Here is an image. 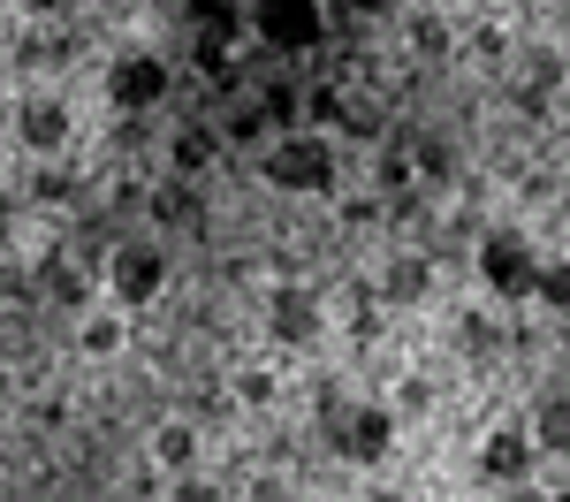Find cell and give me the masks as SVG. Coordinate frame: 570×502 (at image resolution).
<instances>
[{"mask_svg": "<svg viewBox=\"0 0 570 502\" xmlns=\"http://www.w3.org/2000/svg\"><path fill=\"white\" fill-rule=\"evenodd\" d=\"M259 176L274 183V190H297V198H327V190H335V152H327V137L289 130L259 152Z\"/></svg>", "mask_w": 570, "mask_h": 502, "instance_id": "cell-1", "label": "cell"}, {"mask_svg": "<svg viewBox=\"0 0 570 502\" xmlns=\"http://www.w3.org/2000/svg\"><path fill=\"white\" fill-rule=\"evenodd\" d=\"M320 419H327V442L351 456V464H389V450H395V411L389 404H327L320 396Z\"/></svg>", "mask_w": 570, "mask_h": 502, "instance_id": "cell-2", "label": "cell"}, {"mask_svg": "<svg viewBox=\"0 0 570 502\" xmlns=\"http://www.w3.org/2000/svg\"><path fill=\"white\" fill-rule=\"evenodd\" d=\"M480 282L502 305H525L532 282H540V252H532L525 228H487L480 236Z\"/></svg>", "mask_w": 570, "mask_h": 502, "instance_id": "cell-3", "label": "cell"}, {"mask_svg": "<svg viewBox=\"0 0 570 502\" xmlns=\"http://www.w3.org/2000/svg\"><path fill=\"white\" fill-rule=\"evenodd\" d=\"M168 85H176V69H168L160 53H145V46H130V53H115V61H107V99H115L122 115L160 107V99H168Z\"/></svg>", "mask_w": 570, "mask_h": 502, "instance_id": "cell-4", "label": "cell"}, {"mask_svg": "<svg viewBox=\"0 0 570 502\" xmlns=\"http://www.w3.org/2000/svg\"><path fill=\"white\" fill-rule=\"evenodd\" d=\"M252 31H259L274 53H312L327 39V8L320 0H259L252 8Z\"/></svg>", "mask_w": 570, "mask_h": 502, "instance_id": "cell-5", "label": "cell"}, {"mask_svg": "<svg viewBox=\"0 0 570 502\" xmlns=\"http://www.w3.org/2000/svg\"><path fill=\"white\" fill-rule=\"evenodd\" d=\"M107 289H115V305L145 313V305L168 289V252H160V244H115V259H107Z\"/></svg>", "mask_w": 570, "mask_h": 502, "instance_id": "cell-6", "label": "cell"}, {"mask_svg": "<svg viewBox=\"0 0 570 502\" xmlns=\"http://www.w3.org/2000/svg\"><path fill=\"white\" fill-rule=\"evenodd\" d=\"M266 327H274V343L305 351V343L327 335V305L312 297L305 282H274V289H266Z\"/></svg>", "mask_w": 570, "mask_h": 502, "instance_id": "cell-7", "label": "cell"}, {"mask_svg": "<svg viewBox=\"0 0 570 502\" xmlns=\"http://www.w3.org/2000/svg\"><path fill=\"white\" fill-rule=\"evenodd\" d=\"M532 456H540L532 426H494V434L480 442V480H494V488H518V480H532Z\"/></svg>", "mask_w": 570, "mask_h": 502, "instance_id": "cell-8", "label": "cell"}, {"mask_svg": "<svg viewBox=\"0 0 570 502\" xmlns=\"http://www.w3.org/2000/svg\"><path fill=\"white\" fill-rule=\"evenodd\" d=\"M69 130H77V115H69L61 99H23V107H16V145L39 152V160H53V152L69 145Z\"/></svg>", "mask_w": 570, "mask_h": 502, "instance_id": "cell-9", "label": "cell"}, {"mask_svg": "<svg viewBox=\"0 0 570 502\" xmlns=\"http://www.w3.org/2000/svg\"><path fill=\"white\" fill-rule=\"evenodd\" d=\"M39 289L53 297V305H61V313H85V305H91V289H99V274H91L85 259L69 252V244H53V252L39 259Z\"/></svg>", "mask_w": 570, "mask_h": 502, "instance_id": "cell-10", "label": "cell"}, {"mask_svg": "<svg viewBox=\"0 0 570 502\" xmlns=\"http://www.w3.org/2000/svg\"><path fill=\"white\" fill-rule=\"evenodd\" d=\"M220 145H228V137H220L214 122H190V130H176V145H168V160H176V176L190 183V176H206V168L220 160Z\"/></svg>", "mask_w": 570, "mask_h": 502, "instance_id": "cell-11", "label": "cell"}, {"mask_svg": "<svg viewBox=\"0 0 570 502\" xmlns=\"http://www.w3.org/2000/svg\"><path fill=\"white\" fill-rule=\"evenodd\" d=\"M532 442H540V456H570V388L532 404Z\"/></svg>", "mask_w": 570, "mask_h": 502, "instance_id": "cell-12", "label": "cell"}, {"mask_svg": "<svg viewBox=\"0 0 570 502\" xmlns=\"http://www.w3.org/2000/svg\"><path fill=\"white\" fill-rule=\"evenodd\" d=\"M426 289H434L426 259H389V274H381V297H389V305H419Z\"/></svg>", "mask_w": 570, "mask_h": 502, "instance_id": "cell-13", "label": "cell"}, {"mask_svg": "<svg viewBox=\"0 0 570 502\" xmlns=\"http://www.w3.org/2000/svg\"><path fill=\"white\" fill-rule=\"evenodd\" d=\"M183 8H190V23H198V39H236V23H244V16H236V0H183Z\"/></svg>", "mask_w": 570, "mask_h": 502, "instance_id": "cell-14", "label": "cell"}, {"mask_svg": "<svg viewBox=\"0 0 570 502\" xmlns=\"http://www.w3.org/2000/svg\"><path fill=\"white\" fill-rule=\"evenodd\" d=\"M153 214H160L168 228H190V222H206V198H198L190 183H168V190L153 198Z\"/></svg>", "mask_w": 570, "mask_h": 502, "instance_id": "cell-15", "label": "cell"}, {"mask_svg": "<svg viewBox=\"0 0 570 502\" xmlns=\"http://www.w3.org/2000/svg\"><path fill=\"white\" fill-rule=\"evenodd\" d=\"M122 335H130V327H122L115 313H85V327H77L85 358H115V351H122Z\"/></svg>", "mask_w": 570, "mask_h": 502, "instance_id": "cell-16", "label": "cell"}, {"mask_svg": "<svg viewBox=\"0 0 570 502\" xmlns=\"http://www.w3.org/2000/svg\"><path fill=\"white\" fill-rule=\"evenodd\" d=\"M411 168H419V176H426V183H449V176H456V152H449L441 137L411 130Z\"/></svg>", "mask_w": 570, "mask_h": 502, "instance_id": "cell-17", "label": "cell"}, {"mask_svg": "<svg viewBox=\"0 0 570 502\" xmlns=\"http://www.w3.org/2000/svg\"><path fill=\"white\" fill-rule=\"evenodd\" d=\"M411 46H419L426 61H449V46H456V31H449V16H434V8H419V16H411Z\"/></svg>", "mask_w": 570, "mask_h": 502, "instance_id": "cell-18", "label": "cell"}, {"mask_svg": "<svg viewBox=\"0 0 570 502\" xmlns=\"http://www.w3.org/2000/svg\"><path fill=\"white\" fill-rule=\"evenodd\" d=\"M153 456H160V464H168V472H190V464H198V426H160V442H153Z\"/></svg>", "mask_w": 570, "mask_h": 502, "instance_id": "cell-19", "label": "cell"}, {"mask_svg": "<svg viewBox=\"0 0 570 502\" xmlns=\"http://www.w3.org/2000/svg\"><path fill=\"white\" fill-rule=\"evenodd\" d=\"M556 77H563V61H556L548 46H532V53H525V91H518V99H525V107H540V99L556 91Z\"/></svg>", "mask_w": 570, "mask_h": 502, "instance_id": "cell-20", "label": "cell"}, {"mask_svg": "<svg viewBox=\"0 0 570 502\" xmlns=\"http://www.w3.org/2000/svg\"><path fill=\"white\" fill-rule=\"evenodd\" d=\"M532 305H548V313H563L570 319V259H540V282H532Z\"/></svg>", "mask_w": 570, "mask_h": 502, "instance_id": "cell-21", "label": "cell"}, {"mask_svg": "<svg viewBox=\"0 0 570 502\" xmlns=\"http://www.w3.org/2000/svg\"><path fill=\"white\" fill-rule=\"evenodd\" d=\"M259 107H266V122H274V130H282V137H289V130H305V122H297L305 107H297V91L282 85V77H274V85L259 91Z\"/></svg>", "mask_w": 570, "mask_h": 502, "instance_id": "cell-22", "label": "cell"}, {"mask_svg": "<svg viewBox=\"0 0 570 502\" xmlns=\"http://www.w3.org/2000/svg\"><path fill=\"white\" fill-rule=\"evenodd\" d=\"M220 137H228V145H259V137H266V107H259V99H244V107L220 122Z\"/></svg>", "mask_w": 570, "mask_h": 502, "instance_id": "cell-23", "label": "cell"}, {"mask_svg": "<svg viewBox=\"0 0 570 502\" xmlns=\"http://www.w3.org/2000/svg\"><path fill=\"white\" fill-rule=\"evenodd\" d=\"M236 404H274V373L266 365H244L236 373Z\"/></svg>", "mask_w": 570, "mask_h": 502, "instance_id": "cell-24", "label": "cell"}, {"mask_svg": "<svg viewBox=\"0 0 570 502\" xmlns=\"http://www.w3.org/2000/svg\"><path fill=\"white\" fill-rule=\"evenodd\" d=\"M168 502H228V495H220L214 480H183V488H176V495H168Z\"/></svg>", "mask_w": 570, "mask_h": 502, "instance_id": "cell-25", "label": "cell"}, {"mask_svg": "<svg viewBox=\"0 0 570 502\" xmlns=\"http://www.w3.org/2000/svg\"><path fill=\"white\" fill-rule=\"evenodd\" d=\"M31 198H46V206H61V198H77V183H61V176H39V190Z\"/></svg>", "mask_w": 570, "mask_h": 502, "instance_id": "cell-26", "label": "cell"}, {"mask_svg": "<svg viewBox=\"0 0 570 502\" xmlns=\"http://www.w3.org/2000/svg\"><path fill=\"white\" fill-rule=\"evenodd\" d=\"M502 502H556L548 488H532V480H518V488H502Z\"/></svg>", "mask_w": 570, "mask_h": 502, "instance_id": "cell-27", "label": "cell"}, {"mask_svg": "<svg viewBox=\"0 0 570 502\" xmlns=\"http://www.w3.org/2000/svg\"><path fill=\"white\" fill-rule=\"evenodd\" d=\"M8 236H16V198L0 190V244H8Z\"/></svg>", "mask_w": 570, "mask_h": 502, "instance_id": "cell-28", "label": "cell"}, {"mask_svg": "<svg viewBox=\"0 0 570 502\" xmlns=\"http://www.w3.org/2000/svg\"><path fill=\"white\" fill-rule=\"evenodd\" d=\"M357 16H389V8H403V0H351Z\"/></svg>", "mask_w": 570, "mask_h": 502, "instance_id": "cell-29", "label": "cell"}, {"mask_svg": "<svg viewBox=\"0 0 570 502\" xmlns=\"http://www.w3.org/2000/svg\"><path fill=\"white\" fill-rule=\"evenodd\" d=\"M23 8H31V16H61L69 0H23Z\"/></svg>", "mask_w": 570, "mask_h": 502, "instance_id": "cell-30", "label": "cell"}, {"mask_svg": "<svg viewBox=\"0 0 570 502\" xmlns=\"http://www.w3.org/2000/svg\"><path fill=\"white\" fill-rule=\"evenodd\" d=\"M365 502H403V495H395V488H373V495H365Z\"/></svg>", "mask_w": 570, "mask_h": 502, "instance_id": "cell-31", "label": "cell"}, {"mask_svg": "<svg viewBox=\"0 0 570 502\" xmlns=\"http://www.w3.org/2000/svg\"><path fill=\"white\" fill-rule=\"evenodd\" d=\"M563 351H570V319H563Z\"/></svg>", "mask_w": 570, "mask_h": 502, "instance_id": "cell-32", "label": "cell"}]
</instances>
